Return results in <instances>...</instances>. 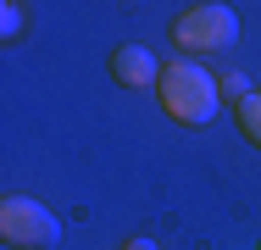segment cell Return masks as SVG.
<instances>
[{
    "label": "cell",
    "instance_id": "obj_4",
    "mask_svg": "<svg viewBox=\"0 0 261 250\" xmlns=\"http://www.w3.org/2000/svg\"><path fill=\"white\" fill-rule=\"evenodd\" d=\"M111 78L128 84V89H156L161 84V61L145 45H117L111 50Z\"/></svg>",
    "mask_w": 261,
    "mask_h": 250
},
{
    "label": "cell",
    "instance_id": "obj_6",
    "mask_svg": "<svg viewBox=\"0 0 261 250\" xmlns=\"http://www.w3.org/2000/svg\"><path fill=\"white\" fill-rule=\"evenodd\" d=\"M22 11H28L22 0H6V6H0V34H6V39H17V34H22Z\"/></svg>",
    "mask_w": 261,
    "mask_h": 250
},
{
    "label": "cell",
    "instance_id": "obj_7",
    "mask_svg": "<svg viewBox=\"0 0 261 250\" xmlns=\"http://www.w3.org/2000/svg\"><path fill=\"white\" fill-rule=\"evenodd\" d=\"M217 84H222V95H233V100H245V95H250V89H245V78H239V72H222V78H217Z\"/></svg>",
    "mask_w": 261,
    "mask_h": 250
},
{
    "label": "cell",
    "instance_id": "obj_8",
    "mask_svg": "<svg viewBox=\"0 0 261 250\" xmlns=\"http://www.w3.org/2000/svg\"><path fill=\"white\" fill-rule=\"evenodd\" d=\"M122 250H161V245H156V239H150V234H134V239H128V245H122Z\"/></svg>",
    "mask_w": 261,
    "mask_h": 250
},
{
    "label": "cell",
    "instance_id": "obj_1",
    "mask_svg": "<svg viewBox=\"0 0 261 250\" xmlns=\"http://www.w3.org/2000/svg\"><path fill=\"white\" fill-rule=\"evenodd\" d=\"M156 100H161V111H167L172 122L206 128L211 117H217V106H222V84H217V72H206L195 56H178V61L161 67Z\"/></svg>",
    "mask_w": 261,
    "mask_h": 250
},
{
    "label": "cell",
    "instance_id": "obj_2",
    "mask_svg": "<svg viewBox=\"0 0 261 250\" xmlns=\"http://www.w3.org/2000/svg\"><path fill=\"white\" fill-rule=\"evenodd\" d=\"M172 39H178V50H189V56H222V50L239 45V11L222 6V0H195V6L178 11Z\"/></svg>",
    "mask_w": 261,
    "mask_h": 250
},
{
    "label": "cell",
    "instance_id": "obj_3",
    "mask_svg": "<svg viewBox=\"0 0 261 250\" xmlns=\"http://www.w3.org/2000/svg\"><path fill=\"white\" fill-rule=\"evenodd\" d=\"M0 239H6L11 250H50L56 239H61V222H56L39 200L6 195L0 200Z\"/></svg>",
    "mask_w": 261,
    "mask_h": 250
},
{
    "label": "cell",
    "instance_id": "obj_5",
    "mask_svg": "<svg viewBox=\"0 0 261 250\" xmlns=\"http://www.w3.org/2000/svg\"><path fill=\"white\" fill-rule=\"evenodd\" d=\"M233 117H239V134L261 150V89H250L245 100H233Z\"/></svg>",
    "mask_w": 261,
    "mask_h": 250
}]
</instances>
